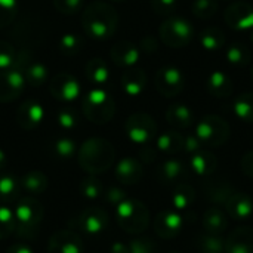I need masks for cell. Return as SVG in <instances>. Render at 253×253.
Here are the masks:
<instances>
[{"instance_id": "cell-38", "label": "cell", "mask_w": 253, "mask_h": 253, "mask_svg": "<svg viewBox=\"0 0 253 253\" xmlns=\"http://www.w3.org/2000/svg\"><path fill=\"white\" fill-rule=\"evenodd\" d=\"M197 248L202 252L224 253L225 252V240L216 234H202L197 237Z\"/></svg>"}, {"instance_id": "cell-5", "label": "cell", "mask_w": 253, "mask_h": 253, "mask_svg": "<svg viewBox=\"0 0 253 253\" xmlns=\"http://www.w3.org/2000/svg\"><path fill=\"white\" fill-rule=\"evenodd\" d=\"M82 110L84 117L95 125H105L111 122L116 113L113 98L104 89H92L82 99Z\"/></svg>"}, {"instance_id": "cell-53", "label": "cell", "mask_w": 253, "mask_h": 253, "mask_svg": "<svg viewBox=\"0 0 253 253\" xmlns=\"http://www.w3.org/2000/svg\"><path fill=\"white\" fill-rule=\"evenodd\" d=\"M4 253H34L33 248L28 245V243H24V242H18L12 246L7 248V251Z\"/></svg>"}, {"instance_id": "cell-30", "label": "cell", "mask_w": 253, "mask_h": 253, "mask_svg": "<svg viewBox=\"0 0 253 253\" xmlns=\"http://www.w3.org/2000/svg\"><path fill=\"white\" fill-rule=\"evenodd\" d=\"M157 148L165 154H178L184 151V135L178 130H166L157 138Z\"/></svg>"}, {"instance_id": "cell-36", "label": "cell", "mask_w": 253, "mask_h": 253, "mask_svg": "<svg viewBox=\"0 0 253 253\" xmlns=\"http://www.w3.org/2000/svg\"><path fill=\"white\" fill-rule=\"evenodd\" d=\"M233 110H234V114H236L240 120H243V122H246V123H253L252 92H246V93L239 95V96L234 99Z\"/></svg>"}, {"instance_id": "cell-10", "label": "cell", "mask_w": 253, "mask_h": 253, "mask_svg": "<svg viewBox=\"0 0 253 253\" xmlns=\"http://www.w3.org/2000/svg\"><path fill=\"white\" fill-rule=\"evenodd\" d=\"M190 166H187L179 159H169L156 170V178L162 185L166 187H176L179 184H184L190 178Z\"/></svg>"}, {"instance_id": "cell-49", "label": "cell", "mask_w": 253, "mask_h": 253, "mask_svg": "<svg viewBox=\"0 0 253 253\" xmlns=\"http://www.w3.org/2000/svg\"><path fill=\"white\" fill-rule=\"evenodd\" d=\"M104 199L105 202H108L110 205L113 206H119L123 200H126V193L120 188V187H116V185H111L108 187L105 191H104Z\"/></svg>"}, {"instance_id": "cell-14", "label": "cell", "mask_w": 253, "mask_h": 253, "mask_svg": "<svg viewBox=\"0 0 253 253\" xmlns=\"http://www.w3.org/2000/svg\"><path fill=\"white\" fill-rule=\"evenodd\" d=\"M108 222H110V218H108L107 211L99 206H90L84 209L77 218V227L90 236L104 233L108 227Z\"/></svg>"}, {"instance_id": "cell-27", "label": "cell", "mask_w": 253, "mask_h": 253, "mask_svg": "<svg viewBox=\"0 0 253 253\" xmlns=\"http://www.w3.org/2000/svg\"><path fill=\"white\" fill-rule=\"evenodd\" d=\"M166 122L178 129V130H184L193 126L194 123V113L190 107L184 105V104H173L166 110Z\"/></svg>"}, {"instance_id": "cell-12", "label": "cell", "mask_w": 253, "mask_h": 253, "mask_svg": "<svg viewBox=\"0 0 253 253\" xmlns=\"http://www.w3.org/2000/svg\"><path fill=\"white\" fill-rule=\"evenodd\" d=\"M49 90L55 99L70 102V101H74L76 98H79L82 87H80V83L77 82V79L74 76H71L70 73H58L52 77V80L49 83Z\"/></svg>"}, {"instance_id": "cell-9", "label": "cell", "mask_w": 253, "mask_h": 253, "mask_svg": "<svg viewBox=\"0 0 253 253\" xmlns=\"http://www.w3.org/2000/svg\"><path fill=\"white\" fill-rule=\"evenodd\" d=\"M154 86L157 92L166 98L179 95L185 87V76L176 67H162L154 77Z\"/></svg>"}, {"instance_id": "cell-25", "label": "cell", "mask_w": 253, "mask_h": 253, "mask_svg": "<svg viewBox=\"0 0 253 253\" xmlns=\"http://www.w3.org/2000/svg\"><path fill=\"white\" fill-rule=\"evenodd\" d=\"M234 187L227 179H215L209 181L203 185V193L206 200L213 205H225L230 196L234 193Z\"/></svg>"}, {"instance_id": "cell-55", "label": "cell", "mask_w": 253, "mask_h": 253, "mask_svg": "<svg viewBox=\"0 0 253 253\" xmlns=\"http://www.w3.org/2000/svg\"><path fill=\"white\" fill-rule=\"evenodd\" d=\"M111 253H130V246L123 242H116L111 246Z\"/></svg>"}, {"instance_id": "cell-56", "label": "cell", "mask_w": 253, "mask_h": 253, "mask_svg": "<svg viewBox=\"0 0 253 253\" xmlns=\"http://www.w3.org/2000/svg\"><path fill=\"white\" fill-rule=\"evenodd\" d=\"M6 165H7V156H6V153L0 148V172L6 168Z\"/></svg>"}, {"instance_id": "cell-57", "label": "cell", "mask_w": 253, "mask_h": 253, "mask_svg": "<svg viewBox=\"0 0 253 253\" xmlns=\"http://www.w3.org/2000/svg\"><path fill=\"white\" fill-rule=\"evenodd\" d=\"M249 31H251V33H249V39H251V42L253 43V28L252 30H249Z\"/></svg>"}, {"instance_id": "cell-40", "label": "cell", "mask_w": 253, "mask_h": 253, "mask_svg": "<svg viewBox=\"0 0 253 253\" xmlns=\"http://www.w3.org/2000/svg\"><path fill=\"white\" fill-rule=\"evenodd\" d=\"M16 230L15 213L4 205H0V240H6Z\"/></svg>"}, {"instance_id": "cell-21", "label": "cell", "mask_w": 253, "mask_h": 253, "mask_svg": "<svg viewBox=\"0 0 253 253\" xmlns=\"http://www.w3.org/2000/svg\"><path fill=\"white\" fill-rule=\"evenodd\" d=\"M110 56L113 59V62L119 67H133L138 59H139V47L129 42V40H120L117 42L111 50H110Z\"/></svg>"}, {"instance_id": "cell-28", "label": "cell", "mask_w": 253, "mask_h": 253, "mask_svg": "<svg viewBox=\"0 0 253 253\" xmlns=\"http://www.w3.org/2000/svg\"><path fill=\"white\" fill-rule=\"evenodd\" d=\"M19 185H21V190H24L27 194L36 197L39 194H43L47 190L49 179L40 170H30L25 175H22V178L19 179Z\"/></svg>"}, {"instance_id": "cell-48", "label": "cell", "mask_w": 253, "mask_h": 253, "mask_svg": "<svg viewBox=\"0 0 253 253\" xmlns=\"http://www.w3.org/2000/svg\"><path fill=\"white\" fill-rule=\"evenodd\" d=\"M129 246H130V253H156L157 251L154 242L147 237L132 240Z\"/></svg>"}, {"instance_id": "cell-45", "label": "cell", "mask_w": 253, "mask_h": 253, "mask_svg": "<svg viewBox=\"0 0 253 253\" xmlns=\"http://www.w3.org/2000/svg\"><path fill=\"white\" fill-rule=\"evenodd\" d=\"M15 59H16V55H15L13 46L6 40H0V70L12 68L15 64Z\"/></svg>"}, {"instance_id": "cell-51", "label": "cell", "mask_w": 253, "mask_h": 253, "mask_svg": "<svg viewBox=\"0 0 253 253\" xmlns=\"http://www.w3.org/2000/svg\"><path fill=\"white\" fill-rule=\"evenodd\" d=\"M157 47H159L157 39L153 37V36H145V37L141 40V43H139V49H141L142 52H145V53H153V52L157 50Z\"/></svg>"}, {"instance_id": "cell-33", "label": "cell", "mask_w": 253, "mask_h": 253, "mask_svg": "<svg viewBox=\"0 0 253 253\" xmlns=\"http://www.w3.org/2000/svg\"><path fill=\"white\" fill-rule=\"evenodd\" d=\"M194 202H196V190L190 184L184 182V184L173 187L172 205L176 211H185L191 208Z\"/></svg>"}, {"instance_id": "cell-60", "label": "cell", "mask_w": 253, "mask_h": 253, "mask_svg": "<svg viewBox=\"0 0 253 253\" xmlns=\"http://www.w3.org/2000/svg\"><path fill=\"white\" fill-rule=\"evenodd\" d=\"M202 253H212V252H202Z\"/></svg>"}, {"instance_id": "cell-59", "label": "cell", "mask_w": 253, "mask_h": 253, "mask_svg": "<svg viewBox=\"0 0 253 253\" xmlns=\"http://www.w3.org/2000/svg\"><path fill=\"white\" fill-rule=\"evenodd\" d=\"M169 253H181V252H169Z\"/></svg>"}, {"instance_id": "cell-37", "label": "cell", "mask_w": 253, "mask_h": 253, "mask_svg": "<svg viewBox=\"0 0 253 253\" xmlns=\"http://www.w3.org/2000/svg\"><path fill=\"white\" fill-rule=\"evenodd\" d=\"M84 46V40L74 33H67L59 39L58 49L64 56H76L77 53L82 52Z\"/></svg>"}, {"instance_id": "cell-34", "label": "cell", "mask_w": 253, "mask_h": 253, "mask_svg": "<svg viewBox=\"0 0 253 253\" xmlns=\"http://www.w3.org/2000/svg\"><path fill=\"white\" fill-rule=\"evenodd\" d=\"M19 194H21L19 181L9 173L0 172V203L19 200Z\"/></svg>"}, {"instance_id": "cell-16", "label": "cell", "mask_w": 253, "mask_h": 253, "mask_svg": "<svg viewBox=\"0 0 253 253\" xmlns=\"http://www.w3.org/2000/svg\"><path fill=\"white\" fill-rule=\"evenodd\" d=\"M83 240L70 230L55 231L47 243V253H83Z\"/></svg>"}, {"instance_id": "cell-23", "label": "cell", "mask_w": 253, "mask_h": 253, "mask_svg": "<svg viewBox=\"0 0 253 253\" xmlns=\"http://www.w3.org/2000/svg\"><path fill=\"white\" fill-rule=\"evenodd\" d=\"M120 84L129 96H139L147 86V74L142 68L129 67L122 74Z\"/></svg>"}, {"instance_id": "cell-29", "label": "cell", "mask_w": 253, "mask_h": 253, "mask_svg": "<svg viewBox=\"0 0 253 253\" xmlns=\"http://www.w3.org/2000/svg\"><path fill=\"white\" fill-rule=\"evenodd\" d=\"M199 40H200V44L203 49H206L209 52H215V50H219L224 47L227 37H225V33L222 31V28L211 25V27H206L200 33Z\"/></svg>"}, {"instance_id": "cell-17", "label": "cell", "mask_w": 253, "mask_h": 253, "mask_svg": "<svg viewBox=\"0 0 253 253\" xmlns=\"http://www.w3.org/2000/svg\"><path fill=\"white\" fill-rule=\"evenodd\" d=\"M16 123L24 130H34L44 119V110L40 102L34 99L24 101L16 110Z\"/></svg>"}, {"instance_id": "cell-19", "label": "cell", "mask_w": 253, "mask_h": 253, "mask_svg": "<svg viewBox=\"0 0 253 253\" xmlns=\"http://www.w3.org/2000/svg\"><path fill=\"white\" fill-rule=\"evenodd\" d=\"M114 175L123 185H136L144 178V166L133 157H125L117 163Z\"/></svg>"}, {"instance_id": "cell-3", "label": "cell", "mask_w": 253, "mask_h": 253, "mask_svg": "<svg viewBox=\"0 0 253 253\" xmlns=\"http://www.w3.org/2000/svg\"><path fill=\"white\" fill-rule=\"evenodd\" d=\"M16 230L15 234L24 240H33L40 231V225L44 216V208L34 196H25L18 200L13 211Z\"/></svg>"}, {"instance_id": "cell-2", "label": "cell", "mask_w": 253, "mask_h": 253, "mask_svg": "<svg viewBox=\"0 0 253 253\" xmlns=\"http://www.w3.org/2000/svg\"><path fill=\"white\" fill-rule=\"evenodd\" d=\"M116 160L113 144L104 138L86 139L77 151L79 166L90 175L107 172Z\"/></svg>"}, {"instance_id": "cell-26", "label": "cell", "mask_w": 253, "mask_h": 253, "mask_svg": "<svg viewBox=\"0 0 253 253\" xmlns=\"http://www.w3.org/2000/svg\"><path fill=\"white\" fill-rule=\"evenodd\" d=\"M202 224H203L205 233L221 236L228 228V216L225 215V212L221 208L212 206L203 213Z\"/></svg>"}, {"instance_id": "cell-50", "label": "cell", "mask_w": 253, "mask_h": 253, "mask_svg": "<svg viewBox=\"0 0 253 253\" xmlns=\"http://www.w3.org/2000/svg\"><path fill=\"white\" fill-rule=\"evenodd\" d=\"M203 144L200 142V139L194 135H187L184 136V151L188 153V154H194L197 153L199 150H202Z\"/></svg>"}, {"instance_id": "cell-6", "label": "cell", "mask_w": 253, "mask_h": 253, "mask_svg": "<svg viewBox=\"0 0 253 253\" xmlns=\"http://www.w3.org/2000/svg\"><path fill=\"white\" fill-rule=\"evenodd\" d=\"M230 125L216 114H208L202 117L196 126V136L206 147H221L230 139Z\"/></svg>"}, {"instance_id": "cell-31", "label": "cell", "mask_w": 253, "mask_h": 253, "mask_svg": "<svg viewBox=\"0 0 253 253\" xmlns=\"http://www.w3.org/2000/svg\"><path fill=\"white\" fill-rule=\"evenodd\" d=\"M84 74L87 77V80L96 86H102L108 82L110 77V70L107 62L102 58H92L87 64H86V70Z\"/></svg>"}, {"instance_id": "cell-1", "label": "cell", "mask_w": 253, "mask_h": 253, "mask_svg": "<svg viewBox=\"0 0 253 253\" xmlns=\"http://www.w3.org/2000/svg\"><path fill=\"white\" fill-rule=\"evenodd\" d=\"M82 27L84 34L90 39H110L119 27L117 10L107 1H92L82 13Z\"/></svg>"}, {"instance_id": "cell-42", "label": "cell", "mask_w": 253, "mask_h": 253, "mask_svg": "<svg viewBox=\"0 0 253 253\" xmlns=\"http://www.w3.org/2000/svg\"><path fill=\"white\" fill-rule=\"evenodd\" d=\"M80 193L86 199H98L104 194L102 182L95 176H89L80 182Z\"/></svg>"}, {"instance_id": "cell-58", "label": "cell", "mask_w": 253, "mask_h": 253, "mask_svg": "<svg viewBox=\"0 0 253 253\" xmlns=\"http://www.w3.org/2000/svg\"><path fill=\"white\" fill-rule=\"evenodd\" d=\"M110 1H114V3H122V1H125V0H110Z\"/></svg>"}, {"instance_id": "cell-22", "label": "cell", "mask_w": 253, "mask_h": 253, "mask_svg": "<svg viewBox=\"0 0 253 253\" xmlns=\"http://www.w3.org/2000/svg\"><path fill=\"white\" fill-rule=\"evenodd\" d=\"M190 169L199 176H211L218 169V159L212 151L202 148L197 153L191 154Z\"/></svg>"}, {"instance_id": "cell-32", "label": "cell", "mask_w": 253, "mask_h": 253, "mask_svg": "<svg viewBox=\"0 0 253 253\" xmlns=\"http://www.w3.org/2000/svg\"><path fill=\"white\" fill-rule=\"evenodd\" d=\"M21 73L24 74L25 83H28L33 87L43 86L47 82V77H49V70L42 62H28L22 68Z\"/></svg>"}, {"instance_id": "cell-18", "label": "cell", "mask_w": 253, "mask_h": 253, "mask_svg": "<svg viewBox=\"0 0 253 253\" xmlns=\"http://www.w3.org/2000/svg\"><path fill=\"white\" fill-rule=\"evenodd\" d=\"M224 206L227 215L234 221H248L253 216V199L246 193L234 191Z\"/></svg>"}, {"instance_id": "cell-35", "label": "cell", "mask_w": 253, "mask_h": 253, "mask_svg": "<svg viewBox=\"0 0 253 253\" xmlns=\"http://www.w3.org/2000/svg\"><path fill=\"white\" fill-rule=\"evenodd\" d=\"M225 58L228 61V64L234 65V67H246L251 62V49L242 43V42H234L228 46Z\"/></svg>"}, {"instance_id": "cell-46", "label": "cell", "mask_w": 253, "mask_h": 253, "mask_svg": "<svg viewBox=\"0 0 253 253\" xmlns=\"http://www.w3.org/2000/svg\"><path fill=\"white\" fill-rule=\"evenodd\" d=\"M53 7L62 15H74L82 10L83 0H53Z\"/></svg>"}, {"instance_id": "cell-11", "label": "cell", "mask_w": 253, "mask_h": 253, "mask_svg": "<svg viewBox=\"0 0 253 253\" xmlns=\"http://www.w3.org/2000/svg\"><path fill=\"white\" fill-rule=\"evenodd\" d=\"M24 74L16 68L0 71V104H7L18 99L25 89Z\"/></svg>"}, {"instance_id": "cell-4", "label": "cell", "mask_w": 253, "mask_h": 253, "mask_svg": "<svg viewBox=\"0 0 253 253\" xmlns=\"http://www.w3.org/2000/svg\"><path fill=\"white\" fill-rule=\"evenodd\" d=\"M119 227L129 234H141L150 225L148 208L136 199H126L116 208Z\"/></svg>"}, {"instance_id": "cell-20", "label": "cell", "mask_w": 253, "mask_h": 253, "mask_svg": "<svg viewBox=\"0 0 253 253\" xmlns=\"http://www.w3.org/2000/svg\"><path fill=\"white\" fill-rule=\"evenodd\" d=\"M225 253H253V228L237 227L225 239Z\"/></svg>"}, {"instance_id": "cell-54", "label": "cell", "mask_w": 253, "mask_h": 253, "mask_svg": "<svg viewBox=\"0 0 253 253\" xmlns=\"http://www.w3.org/2000/svg\"><path fill=\"white\" fill-rule=\"evenodd\" d=\"M156 151L151 147H145L139 151V157L144 163H153L156 160Z\"/></svg>"}, {"instance_id": "cell-41", "label": "cell", "mask_w": 253, "mask_h": 253, "mask_svg": "<svg viewBox=\"0 0 253 253\" xmlns=\"http://www.w3.org/2000/svg\"><path fill=\"white\" fill-rule=\"evenodd\" d=\"M218 7V0H194L191 10L199 19H209L216 15Z\"/></svg>"}, {"instance_id": "cell-15", "label": "cell", "mask_w": 253, "mask_h": 253, "mask_svg": "<svg viewBox=\"0 0 253 253\" xmlns=\"http://www.w3.org/2000/svg\"><path fill=\"white\" fill-rule=\"evenodd\" d=\"M225 22L237 31L253 28V6L246 1H234L224 12Z\"/></svg>"}, {"instance_id": "cell-52", "label": "cell", "mask_w": 253, "mask_h": 253, "mask_svg": "<svg viewBox=\"0 0 253 253\" xmlns=\"http://www.w3.org/2000/svg\"><path fill=\"white\" fill-rule=\"evenodd\" d=\"M240 166H242V172H243L246 176L253 178V151H248V153L242 157Z\"/></svg>"}, {"instance_id": "cell-43", "label": "cell", "mask_w": 253, "mask_h": 253, "mask_svg": "<svg viewBox=\"0 0 253 253\" xmlns=\"http://www.w3.org/2000/svg\"><path fill=\"white\" fill-rule=\"evenodd\" d=\"M18 13L16 0H0V28L10 25Z\"/></svg>"}, {"instance_id": "cell-47", "label": "cell", "mask_w": 253, "mask_h": 253, "mask_svg": "<svg viewBox=\"0 0 253 253\" xmlns=\"http://www.w3.org/2000/svg\"><path fill=\"white\" fill-rule=\"evenodd\" d=\"M151 9L160 16L172 15L178 7V0H151Z\"/></svg>"}, {"instance_id": "cell-8", "label": "cell", "mask_w": 253, "mask_h": 253, "mask_svg": "<svg viewBox=\"0 0 253 253\" xmlns=\"http://www.w3.org/2000/svg\"><path fill=\"white\" fill-rule=\"evenodd\" d=\"M125 132L132 142L148 144L157 133V123L147 113H135L127 117L125 123Z\"/></svg>"}, {"instance_id": "cell-39", "label": "cell", "mask_w": 253, "mask_h": 253, "mask_svg": "<svg viewBox=\"0 0 253 253\" xmlns=\"http://www.w3.org/2000/svg\"><path fill=\"white\" fill-rule=\"evenodd\" d=\"M50 153L58 160H68L76 154V144L70 138H58L50 144Z\"/></svg>"}, {"instance_id": "cell-7", "label": "cell", "mask_w": 253, "mask_h": 253, "mask_svg": "<svg viewBox=\"0 0 253 253\" xmlns=\"http://www.w3.org/2000/svg\"><path fill=\"white\" fill-rule=\"evenodd\" d=\"M160 40L172 49H181L191 43L194 39V27L188 19L169 18L159 28Z\"/></svg>"}, {"instance_id": "cell-13", "label": "cell", "mask_w": 253, "mask_h": 253, "mask_svg": "<svg viewBox=\"0 0 253 253\" xmlns=\"http://www.w3.org/2000/svg\"><path fill=\"white\" fill-rule=\"evenodd\" d=\"M154 233L163 239V240H172L178 237L184 228V218L176 212V211H162L157 213L154 224H153Z\"/></svg>"}, {"instance_id": "cell-24", "label": "cell", "mask_w": 253, "mask_h": 253, "mask_svg": "<svg viewBox=\"0 0 253 253\" xmlns=\"http://www.w3.org/2000/svg\"><path fill=\"white\" fill-rule=\"evenodd\" d=\"M206 89L213 98H230L234 92L233 80L222 71H213L206 80Z\"/></svg>"}, {"instance_id": "cell-44", "label": "cell", "mask_w": 253, "mask_h": 253, "mask_svg": "<svg viewBox=\"0 0 253 253\" xmlns=\"http://www.w3.org/2000/svg\"><path fill=\"white\" fill-rule=\"evenodd\" d=\"M56 122L62 129L73 130L79 125V116H77L76 110H73L70 107H64L59 110V113L56 116Z\"/></svg>"}, {"instance_id": "cell-61", "label": "cell", "mask_w": 253, "mask_h": 253, "mask_svg": "<svg viewBox=\"0 0 253 253\" xmlns=\"http://www.w3.org/2000/svg\"><path fill=\"white\" fill-rule=\"evenodd\" d=\"M252 77H253V70H252Z\"/></svg>"}]
</instances>
